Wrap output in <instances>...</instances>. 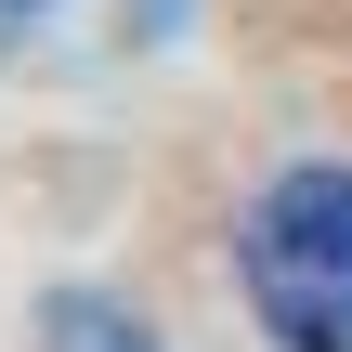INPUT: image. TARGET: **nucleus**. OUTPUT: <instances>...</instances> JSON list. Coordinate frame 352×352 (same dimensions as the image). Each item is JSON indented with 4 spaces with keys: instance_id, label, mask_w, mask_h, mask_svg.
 <instances>
[{
    "instance_id": "obj_2",
    "label": "nucleus",
    "mask_w": 352,
    "mask_h": 352,
    "mask_svg": "<svg viewBox=\"0 0 352 352\" xmlns=\"http://www.w3.org/2000/svg\"><path fill=\"white\" fill-rule=\"evenodd\" d=\"M39 352H157L118 300H91V287H52L39 300Z\"/></svg>"
},
{
    "instance_id": "obj_1",
    "label": "nucleus",
    "mask_w": 352,
    "mask_h": 352,
    "mask_svg": "<svg viewBox=\"0 0 352 352\" xmlns=\"http://www.w3.org/2000/svg\"><path fill=\"white\" fill-rule=\"evenodd\" d=\"M235 274L274 352H352V170H274L235 222Z\"/></svg>"
},
{
    "instance_id": "obj_3",
    "label": "nucleus",
    "mask_w": 352,
    "mask_h": 352,
    "mask_svg": "<svg viewBox=\"0 0 352 352\" xmlns=\"http://www.w3.org/2000/svg\"><path fill=\"white\" fill-rule=\"evenodd\" d=\"M13 13H39V0H0V26H13Z\"/></svg>"
}]
</instances>
